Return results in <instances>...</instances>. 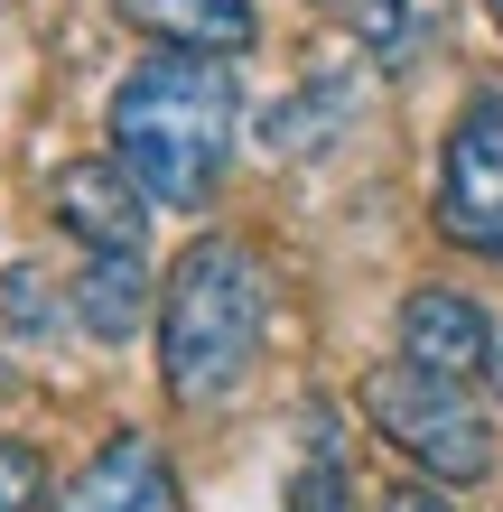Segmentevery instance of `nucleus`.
<instances>
[{
	"instance_id": "f257e3e1",
	"label": "nucleus",
	"mask_w": 503,
	"mask_h": 512,
	"mask_svg": "<svg viewBox=\"0 0 503 512\" xmlns=\"http://www.w3.org/2000/svg\"><path fill=\"white\" fill-rule=\"evenodd\" d=\"M243 140V84L224 56L150 47L112 94V168L150 205H205Z\"/></svg>"
},
{
	"instance_id": "f03ea898",
	"label": "nucleus",
	"mask_w": 503,
	"mask_h": 512,
	"mask_svg": "<svg viewBox=\"0 0 503 512\" xmlns=\"http://www.w3.org/2000/svg\"><path fill=\"white\" fill-rule=\"evenodd\" d=\"M271 336V270L243 233H196L159 289V382L177 410H215L252 382Z\"/></svg>"
},
{
	"instance_id": "7ed1b4c3",
	"label": "nucleus",
	"mask_w": 503,
	"mask_h": 512,
	"mask_svg": "<svg viewBox=\"0 0 503 512\" xmlns=\"http://www.w3.org/2000/svg\"><path fill=\"white\" fill-rule=\"evenodd\" d=\"M364 419L429 475V485H485L494 475V419H485V401L466 382L382 364V373H364Z\"/></svg>"
},
{
	"instance_id": "20e7f679",
	"label": "nucleus",
	"mask_w": 503,
	"mask_h": 512,
	"mask_svg": "<svg viewBox=\"0 0 503 512\" xmlns=\"http://www.w3.org/2000/svg\"><path fill=\"white\" fill-rule=\"evenodd\" d=\"M438 233L476 261H503V84H485L448 122V149H438Z\"/></svg>"
},
{
	"instance_id": "39448f33",
	"label": "nucleus",
	"mask_w": 503,
	"mask_h": 512,
	"mask_svg": "<svg viewBox=\"0 0 503 512\" xmlns=\"http://www.w3.org/2000/svg\"><path fill=\"white\" fill-rule=\"evenodd\" d=\"M401 364L438 382H476L494 364V317L466 289H410L401 298Z\"/></svg>"
},
{
	"instance_id": "423d86ee",
	"label": "nucleus",
	"mask_w": 503,
	"mask_h": 512,
	"mask_svg": "<svg viewBox=\"0 0 503 512\" xmlns=\"http://www.w3.org/2000/svg\"><path fill=\"white\" fill-rule=\"evenodd\" d=\"M56 224L75 233V252H140V233H150V196L131 187L112 159H75L56 168Z\"/></svg>"
},
{
	"instance_id": "0eeeda50",
	"label": "nucleus",
	"mask_w": 503,
	"mask_h": 512,
	"mask_svg": "<svg viewBox=\"0 0 503 512\" xmlns=\"http://www.w3.org/2000/svg\"><path fill=\"white\" fill-rule=\"evenodd\" d=\"M56 512H187V494H177V466L159 457V438H112L56 494Z\"/></svg>"
},
{
	"instance_id": "6e6552de",
	"label": "nucleus",
	"mask_w": 503,
	"mask_h": 512,
	"mask_svg": "<svg viewBox=\"0 0 503 512\" xmlns=\"http://www.w3.org/2000/svg\"><path fill=\"white\" fill-rule=\"evenodd\" d=\"M140 38H159L177 56H243L261 38V10L252 0H112Z\"/></svg>"
},
{
	"instance_id": "1a4fd4ad",
	"label": "nucleus",
	"mask_w": 503,
	"mask_h": 512,
	"mask_svg": "<svg viewBox=\"0 0 503 512\" xmlns=\"http://www.w3.org/2000/svg\"><path fill=\"white\" fill-rule=\"evenodd\" d=\"M75 326L94 345H131L150 326V261L140 252H75Z\"/></svg>"
},
{
	"instance_id": "9d476101",
	"label": "nucleus",
	"mask_w": 503,
	"mask_h": 512,
	"mask_svg": "<svg viewBox=\"0 0 503 512\" xmlns=\"http://www.w3.org/2000/svg\"><path fill=\"white\" fill-rule=\"evenodd\" d=\"M345 28L373 66H420L448 38V0H345Z\"/></svg>"
},
{
	"instance_id": "9b49d317",
	"label": "nucleus",
	"mask_w": 503,
	"mask_h": 512,
	"mask_svg": "<svg viewBox=\"0 0 503 512\" xmlns=\"http://www.w3.org/2000/svg\"><path fill=\"white\" fill-rule=\"evenodd\" d=\"M280 512H354V475H345V457H336V438L308 447V466L289 475V503H280Z\"/></svg>"
},
{
	"instance_id": "f8f14e48",
	"label": "nucleus",
	"mask_w": 503,
	"mask_h": 512,
	"mask_svg": "<svg viewBox=\"0 0 503 512\" xmlns=\"http://www.w3.org/2000/svg\"><path fill=\"white\" fill-rule=\"evenodd\" d=\"M336 75H317V94L308 103H289V112H271V149H308L317 131H336L345 122V94H327Z\"/></svg>"
},
{
	"instance_id": "ddd939ff",
	"label": "nucleus",
	"mask_w": 503,
	"mask_h": 512,
	"mask_svg": "<svg viewBox=\"0 0 503 512\" xmlns=\"http://www.w3.org/2000/svg\"><path fill=\"white\" fill-rule=\"evenodd\" d=\"M38 494H47V457L0 438V512H38Z\"/></svg>"
},
{
	"instance_id": "4468645a",
	"label": "nucleus",
	"mask_w": 503,
	"mask_h": 512,
	"mask_svg": "<svg viewBox=\"0 0 503 512\" xmlns=\"http://www.w3.org/2000/svg\"><path fill=\"white\" fill-rule=\"evenodd\" d=\"M10 326L47 336V270H10Z\"/></svg>"
},
{
	"instance_id": "2eb2a0df",
	"label": "nucleus",
	"mask_w": 503,
	"mask_h": 512,
	"mask_svg": "<svg viewBox=\"0 0 503 512\" xmlns=\"http://www.w3.org/2000/svg\"><path fill=\"white\" fill-rule=\"evenodd\" d=\"M382 512H457V503L438 494V485H392V494H382Z\"/></svg>"
},
{
	"instance_id": "dca6fc26",
	"label": "nucleus",
	"mask_w": 503,
	"mask_h": 512,
	"mask_svg": "<svg viewBox=\"0 0 503 512\" xmlns=\"http://www.w3.org/2000/svg\"><path fill=\"white\" fill-rule=\"evenodd\" d=\"M485 373H494V391H503V326H494V364H485Z\"/></svg>"
},
{
	"instance_id": "f3484780",
	"label": "nucleus",
	"mask_w": 503,
	"mask_h": 512,
	"mask_svg": "<svg viewBox=\"0 0 503 512\" xmlns=\"http://www.w3.org/2000/svg\"><path fill=\"white\" fill-rule=\"evenodd\" d=\"M485 10H494V28H503V0H485Z\"/></svg>"
},
{
	"instance_id": "a211bd4d",
	"label": "nucleus",
	"mask_w": 503,
	"mask_h": 512,
	"mask_svg": "<svg viewBox=\"0 0 503 512\" xmlns=\"http://www.w3.org/2000/svg\"><path fill=\"white\" fill-rule=\"evenodd\" d=\"M0 391H10V364H0Z\"/></svg>"
}]
</instances>
